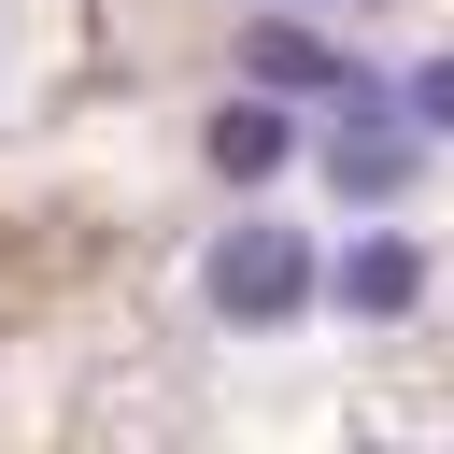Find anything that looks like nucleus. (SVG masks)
I'll use <instances>...</instances> for the list:
<instances>
[{"label": "nucleus", "mask_w": 454, "mask_h": 454, "mask_svg": "<svg viewBox=\"0 0 454 454\" xmlns=\"http://www.w3.org/2000/svg\"><path fill=\"white\" fill-rule=\"evenodd\" d=\"M312 284H326V270H312L298 227H227L213 270H199V298H213L227 326H284V312H312Z\"/></svg>", "instance_id": "f257e3e1"}, {"label": "nucleus", "mask_w": 454, "mask_h": 454, "mask_svg": "<svg viewBox=\"0 0 454 454\" xmlns=\"http://www.w3.org/2000/svg\"><path fill=\"white\" fill-rule=\"evenodd\" d=\"M411 170H426V128H411V114H340V128H326V184H340L355 213L411 199Z\"/></svg>", "instance_id": "f03ea898"}, {"label": "nucleus", "mask_w": 454, "mask_h": 454, "mask_svg": "<svg viewBox=\"0 0 454 454\" xmlns=\"http://www.w3.org/2000/svg\"><path fill=\"white\" fill-rule=\"evenodd\" d=\"M199 156H213L227 184H270V170L298 156V114H284V85H241V99H227L213 128H199Z\"/></svg>", "instance_id": "7ed1b4c3"}, {"label": "nucleus", "mask_w": 454, "mask_h": 454, "mask_svg": "<svg viewBox=\"0 0 454 454\" xmlns=\"http://www.w3.org/2000/svg\"><path fill=\"white\" fill-rule=\"evenodd\" d=\"M326 298L383 326V312H411V298H426V255H411L397 227H369V241H340V270H326Z\"/></svg>", "instance_id": "20e7f679"}, {"label": "nucleus", "mask_w": 454, "mask_h": 454, "mask_svg": "<svg viewBox=\"0 0 454 454\" xmlns=\"http://www.w3.org/2000/svg\"><path fill=\"white\" fill-rule=\"evenodd\" d=\"M241 71H255V85H284V99H340V71H355V57H340V43H312L298 14H270V28L241 43Z\"/></svg>", "instance_id": "39448f33"}, {"label": "nucleus", "mask_w": 454, "mask_h": 454, "mask_svg": "<svg viewBox=\"0 0 454 454\" xmlns=\"http://www.w3.org/2000/svg\"><path fill=\"white\" fill-rule=\"evenodd\" d=\"M397 99H411V128H426V142H454V57H426Z\"/></svg>", "instance_id": "423d86ee"}]
</instances>
